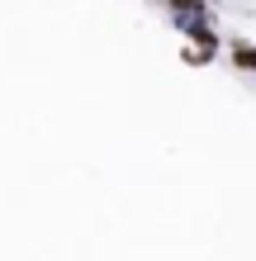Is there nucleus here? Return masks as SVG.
<instances>
[{
  "label": "nucleus",
  "mask_w": 256,
  "mask_h": 261,
  "mask_svg": "<svg viewBox=\"0 0 256 261\" xmlns=\"http://www.w3.org/2000/svg\"><path fill=\"white\" fill-rule=\"evenodd\" d=\"M237 71H251V48L237 38Z\"/></svg>",
  "instance_id": "f257e3e1"
}]
</instances>
